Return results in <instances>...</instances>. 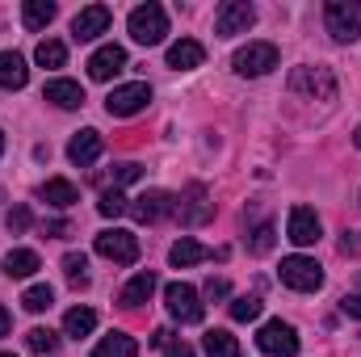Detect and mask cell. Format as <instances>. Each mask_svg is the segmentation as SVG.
<instances>
[{
	"label": "cell",
	"mask_w": 361,
	"mask_h": 357,
	"mask_svg": "<svg viewBox=\"0 0 361 357\" xmlns=\"http://www.w3.org/2000/svg\"><path fill=\"white\" fill-rule=\"evenodd\" d=\"M92 357H139V345H135V337H126V332H109V337L97 341Z\"/></svg>",
	"instance_id": "obj_23"
},
{
	"label": "cell",
	"mask_w": 361,
	"mask_h": 357,
	"mask_svg": "<svg viewBox=\"0 0 361 357\" xmlns=\"http://www.w3.org/2000/svg\"><path fill=\"white\" fill-rule=\"evenodd\" d=\"M202 349H206V357H244L240 353V341H235L227 328H210V332L202 337Z\"/></svg>",
	"instance_id": "obj_22"
},
{
	"label": "cell",
	"mask_w": 361,
	"mask_h": 357,
	"mask_svg": "<svg viewBox=\"0 0 361 357\" xmlns=\"http://www.w3.org/2000/svg\"><path fill=\"white\" fill-rule=\"evenodd\" d=\"M126 210H130L135 223H160V219H169V214L180 210V198L169 193V189H147V193H139Z\"/></svg>",
	"instance_id": "obj_4"
},
{
	"label": "cell",
	"mask_w": 361,
	"mask_h": 357,
	"mask_svg": "<svg viewBox=\"0 0 361 357\" xmlns=\"http://www.w3.org/2000/svg\"><path fill=\"white\" fill-rule=\"evenodd\" d=\"M164 303H169V315L180 320V324H202V315H206L202 294H197L189 282H173V286L164 290Z\"/></svg>",
	"instance_id": "obj_6"
},
{
	"label": "cell",
	"mask_w": 361,
	"mask_h": 357,
	"mask_svg": "<svg viewBox=\"0 0 361 357\" xmlns=\"http://www.w3.org/2000/svg\"><path fill=\"white\" fill-rule=\"evenodd\" d=\"M353 143H357V152H361V126H357V135H353Z\"/></svg>",
	"instance_id": "obj_43"
},
{
	"label": "cell",
	"mask_w": 361,
	"mask_h": 357,
	"mask_svg": "<svg viewBox=\"0 0 361 357\" xmlns=\"http://www.w3.org/2000/svg\"><path fill=\"white\" fill-rule=\"evenodd\" d=\"M92 328H97V311H92V307H72V311L63 315V332H68V337H76V341H80V337H89Z\"/></svg>",
	"instance_id": "obj_27"
},
{
	"label": "cell",
	"mask_w": 361,
	"mask_h": 357,
	"mask_svg": "<svg viewBox=\"0 0 361 357\" xmlns=\"http://www.w3.org/2000/svg\"><path fill=\"white\" fill-rule=\"evenodd\" d=\"M42 97H47L51 105H59V109H80V105H85V89H80L76 80H51Z\"/></svg>",
	"instance_id": "obj_20"
},
{
	"label": "cell",
	"mask_w": 361,
	"mask_h": 357,
	"mask_svg": "<svg viewBox=\"0 0 361 357\" xmlns=\"http://www.w3.org/2000/svg\"><path fill=\"white\" fill-rule=\"evenodd\" d=\"M277 277H281V286H290L298 294H315L324 286V269L315 265L311 257H286L281 269H277Z\"/></svg>",
	"instance_id": "obj_5"
},
{
	"label": "cell",
	"mask_w": 361,
	"mask_h": 357,
	"mask_svg": "<svg viewBox=\"0 0 361 357\" xmlns=\"http://www.w3.org/2000/svg\"><path fill=\"white\" fill-rule=\"evenodd\" d=\"M214 253L206 248V244H197V240H189V236H180L177 244H173V253H169V261L177 269H189V265H197V261H210Z\"/></svg>",
	"instance_id": "obj_21"
},
{
	"label": "cell",
	"mask_w": 361,
	"mask_h": 357,
	"mask_svg": "<svg viewBox=\"0 0 361 357\" xmlns=\"http://www.w3.org/2000/svg\"><path fill=\"white\" fill-rule=\"evenodd\" d=\"M231 68H235L240 76H265V72L277 68V47H273V42H248V47L235 51Z\"/></svg>",
	"instance_id": "obj_8"
},
{
	"label": "cell",
	"mask_w": 361,
	"mask_h": 357,
	"mask_svg": "<svg viewBox=\"0 0 361 357\" xmlns=\"http://www.w3.org/2000/svg\"><path fill=\"white\" fill-rule=\"evenodd\" d=\"M341 311L353 315V320H361V294H345V298H341Z\"/></svg>",
	"instance_id": "obj_38"
},
{
	"label": "cell",
	"mask_w": 361,
	"mask_h": 357,
	"mask_svg": "<svg viewBox=\"0 0 361 357\" xmlns=\"http://www.w3.org/2000/svg\"><path fill=\"white\" fill-rule=\"evenodd\" d=\"M38 198H42L47 206H59V210H68V206H76V202H80V189H76L72 181H63V177H51L42 189H38Z\"/></svg>",
	"instance_id": "obj_17"
},
{
	"label": "cell",
	"mask_w": 361,
	"mask_h": 357,
	"mask_svg": "<svg viewBox=\"0 0 361 357\" xmlns=\"http://www.w3.org/2000/svg\"><path fill=\"white\" fill-rule=\"evenodd\" d=\"M257 345H261V353H269V357H298V332L286 320H269L257 332Z\"/></svg>",
	"instance_id": "obj_9"
},
{
	"label": "cell",
	"mask_w": 361,
	"mask_h": 357,
	"mask_svg": "<svg viewBox=\"0 0 361 357\" xmlns=\"http://www.w3.org/2000/svg\"><path fill=\"white\" fill-rule=\"evenodd\" d=\"M290 92L311 97V101H336V76H332V68H294Z\"/></svg>",
	"instance_id": "obj_3"
},
{
	"label": "cell",
	"mask_w": 361,
	"mask_h": 357,
	"mask_svg": "<svg viewBox=\"0 0 361 357\" xmlns=\"http://www.w3.org/2000/svg\"><path fill=\"white\" fill-rule=\"evenodd\" d=\"M101 135L97 131H80V135H72V143H68V160L72 164H80V169H89V164H97V156H101Z\"/></svg>",
	"instance_id": "obj_15"
},
{
	"label": "cell",
	"mask_w": 361,
	"mask_h": 357,
	"mask_svg": "<svg viewBox=\"0 0 361 357\" xmlns=\"http://www.w3.org/2000/svg\"><path fill=\"white\" fill-rule=\"evenodd\" d=\"M164 357H197V353H193L185 341H177V345H169V349H164Z\"/></svg>",
	"instance_id": "obj_41"
},
{
	"label": "cell",
	"mask_w": 361,
	"mask_h": 357,
	"mask_svg": "<svg viewBox=\"0 0 361 357\" xmlns=\"http://www.w3.org/2000/svg\"><path fill=\"white\" fill-rule=\"evenodd\" d=\"M42 231H47V236H72V227H68L63 219H51V223H47Z\"/></svg>",
	"instance_id": "obj_40"
},
{
	"label": "cell",
	"mask_w": 361,
	"mask_h": 357,
	"mask_svg": "<svg viewBox=\"0 0 361 357\" xmlns=\"http://www.w3.org/2000/svg\"><path fill=\"white\" fill-rule=\"evenodd\" d=\"M152 345H156V349H169V345H177V337H173L169 328H156V332H152Z\"/></svg>",
	"instance_id": "obj_39"
},
{
	"label": "cell",
	"mask_w": 361,
	"mask_h": 357,
	"mask_svg": "<svg viewBox=\"0 0 361 357\" xmlns=\"http://www.w3.org/2000/svg\"><path fill=\"white\" fill-rule=\"evenodd\" d=\"M92 248H97V257H105V261H118V265H135V261H139V240H135L130 231H122V227H114V231H101Z\"/></svg>",
	"instance_id": "obj_7"
},
{
	"label": "cell",
	"mask_w": 361,
	"mask_h": 357,
	"mask_svg": "<svg viewBox=\"0 0 361 357\" xmlns=\"http://www.w3.org/2000/svg\"><path fill=\"white\" fill-rule=\"evenodd\" d=\"M0 152H4V131H0Z\"/></svg>",
	"instance_id": "obj_44"
},
{
	"label": "cell",
	"mask_w": 361,
	"mask_h": 357,
	"mask_svg": "<svg viewBox=\"0 0 361 357\" xmlns=\"http://www.w3.org/2000/svg\"><path fill=\"white\" fill-rule=\"evenodd\" d=\"M257 21V8L248 0H223L214 13V34L231 38V34H248V25Z\"/></svg>",
	"instance_id": "obj_10"
},
{
	"label": "cell",
	"mask_w": 361,
	"mask_h": 357,
	"mask_svg": "<svg viewBox=\"0 0 361 357\" xmlns=\"http://www.w3.org/2000/svg\"><path fill=\"white\" fill-rule=\"evenodd\" d=\"M59 341H63V337H59V332H51V328H30V332H25V345H30L34 353H55V349H59Z\"/></svg>",
	"instance_id": "obj_30"
},
{
	"label": "cell",
	"mask_w": 361,
	"mask_h": 357,
	"mask_svg": "<svg viewBox=\"0 0 361 357\" xmlns=\"http://www.w3.org/2000/svg\"><path fill=\"white\" fill-rule=\"evenodd\" d=\"M0 357H13V353H0Z\"/></svg>",
	"instance_id": "obj_45"
},
{
	"label": "cell",
	"mask_w": 361,
	"mask_h": 357,
	"mask_svg": "<svg viewBox=\"0 0 361 357\" xmlns=\"http://www.w3.org/2000/svg\"><path fill=\"white\" fill-rule=\"evenodd\" d=\"M126 30H130V38H135V42L156 47V42H164V34H169V13H164L156 0H147V4H139V8L130 13Z\"/></svg>",
	"instance_id": "obj_1"
},
{
	"label": "cell",
	"mask_w": 361,
	"mask_h": 357,
	"mask_svg": "<svg viewBox=\"0 0 361 357\" xmlns=\"http://www.w3.org/2000/svg\"><path fill=\"white\" fill-rule=\"evenodd\" d=\"M30 223H34V214H30V206H13V210L4 214V227H8L13 236H21V231H30Z\"/></svg>",
	"instance_id": "obj_33"
},
{
	"label": "cell",
	"mask_w": 361,
	"mask_h": 357,
	"mask_svg": "<svg viewBox=\"0 0 361 357\" xmlns=\"http://www.w3.org/2000/svg\"><path fill=\"white\" fill-rule=\"evenodd\" d=\"M257 315H261V298H248V294H244V298L231 303V320L248 324V320H257Z\"/></svg>",
	"instance_id": "obj_34"
},
{
	"label": "cell",
	"mask_w": 361,
	"mask_h": 357,
	"mask_svg": "<svg viewBox=\"0 0 361 357\" xmlns=\"http://www.w3.org/2000/svg\"><path fill=\"white\" fill-rule=\"evenodd\" d=\"M152 290H156V273H152V269H143V273H135V277L122 286L118 303H122V307H139V303H147V298H152Z\"/></svg>",
	"instance_id": "obj_18"
},
{
	"label": "cell",
	"mask_w": 361,
	"mask_h": 357,
	"mask_svg": "<svg viewBox=\"0 0 361 357\" xmlns=\"http://www.w3.org/2000/svg\"><path fill=\"white\" fill-rule=\"evenodd\" d=\"M319 231H324V227H319V214H315L311 206H294V210H290V219H286V236H290L298 248H311V244L319 240Z\"/></svg>",
	"instance_id": "obj_13"
},
{
	"label": "cell",
	"mask_w": 361,
	"mask_h": 357,
	"mask_svg": "<svg viewBox=\"0 0 361 357\" xmlns=\"http://www.w3.org/2000/svg\"><path fill=\"white\" fill-rule=\"evenodd\" d=\"M13 332V315H8V307H0V337H8Z\"/></svg>",
	"instance_id": "obj_42"
},
{
	"label": "cell",
	"mask_w": 361,
	"mask_h": 357,
	"mask_svg": "<svg viewBox=\"0 0 361 357\" xmlns=\"http://www.w3.org/2000/svg\"><path fill=\"white\" fill-rule=\"evenodd\" d=\"M139 177H143L139 164H118V169H114V189H118V185H130V181H139Z\"/></svg>",
	"instance_id": "obj_36"
},
{
	"label": "cell",
	"mask_w": 361,
	"mask_h": 357,
	"mask_svg": "<svg viewBox=\"0 0 361 357\" xmlns=\"http://www.w3.org/2000/svg\"><path fill=\"white\" fill-rule=\"evenodd\" d=\"M202 59H206V51H202V42H193V38H180V42L169 47V68H177V72L202 68Z\"/></svg>",
	"instance_id": "obj_16"
},
{
	"label": "cell",
	"mask_w": 361,
	"mask_h": 357,
	"mask_svg": "<svg viewBox=\"0 0 361 357\" xmlns=\"http://www.w3.org/2000/svg\"><path fill=\"white\" fill-rule=\"evenodd\" d=\"M122 68H126V51H122L118 42H109V47H101V51L89 55V76L92 80H114Z\"/></svg>",
	"instance_id": "obj_14"
},
{
	"label": "cell",
	"mask_w": 361,
	"mask_h": 357,
	"mask_svg": "<svg viewBox=\"0 0 361 357\" xmlns=\"http://www.w3.org/2000/svg\"><path fill=\"white\" fill-rule=\"evenodd\" d=\"M42 261H38V253L34 248H13L8 257H4V273L8 277H30V273H38Z\"/></svg>",
	"instance_id": "obj_24"
},
{
	"label": "cell",
	"mask_w": 361,
	"mask_h": 357,
	"mask_svg": "<svg viewBox=\"0 0 361 357\" xmlns=\"http://www.w3.org/2000/svg\"><path fill=\"white\" fill-rule=\"evenodd\" d=\"M248 248H252L257 257H265V253H269V248H273V223H261V227L252 231V244H248Z\"/></svg>",
	"instance_id": "obj_35"
},
{
	"label": "cell",
	"mask_w": 361,
	"mask_h": 357,
	"mask_svg": "<svg viewBox=\"0 0 361 357\" xmlns=\"http://www.w3.org/2000/svg\"><path fill=\"white\" fill-rule=\"evenodd\" d=\"M210 214H214V206L206 202V189H202V185H189V206L180 210V219H185L189 227H197V223H206Z\"/></svg>",
	"instance_id": "obj_25"
},
{
	"label": "cell",
	"mask_w": 361,
	"mask_h": 357,
	"mask_svg": "<svg viewBox=\"0 0 361 357\" xmlns=\"http://www.w3.org/2000/svg\"><path fill=\"white\" fill-rule=\"evenodd\" d=\"M21 21H25V30H47V25L55 21V4H51V0H25Z\"/></svg>",
	"instance_id": "obj_26"
},
{
	"label": "cell",
	"mask_w": 361,
	"mask_h": 357,
	"mask_svg": "<svg viewBox=\"0 0 361 357\" xmlns=\"http://www.w3.org/2000/svg\"><path fill=\"white\" fill-rule=\"evenodd\" d=\"M109 4H89V8H80L76 17H72V38L76 42H92V38H101L105 30H109Z\"/></svg>",
	"instance_id": "obj_12"
},
{
	"label": "cell",
	"mask_w": 361,
	"mask_h": 357,
	"mask_svg": "<svg viewBox=\"0 0 361 357\" xmlns=\"http://www.w3.org/2000/svg\"><path fill=\"white\" fill-rule=\"evenodd\" d=\"M324 25L336 42H357L361 38V4L357 0H328Z\"/></svg>",
	"instance_id": "obj_2"
},
{
	"label": "cell",
	"mask_w": 361,
	"mask_h": 357,
	"mask_svg": "<svg viewBox=\"0 0 361 357\" xmlns=\"http://www.w3.org/2000/svg\"><path fill=\"white\" fill-rule=\"evenodd\" d=\"M85 269H89V257H85V253H68V257H63V273H68L72 286H89V273H85Z\"/></svg>",
	"instance_id": "obj_31"
},
{
	"label": "cell",
	"mask_w": 361,
	"mask_h": 357,
	"mask_svg": "<svg viewBox=\"0 0 361 357\" xmlns=\"http://www.w3.org/2000/svg\"><path fill=\"white\" fill-rule=\"evenodd\" d=\"M51 303H55V290H51V286H30V290L21 294V307H25V311H34V315L51 311Z\"/></svg>",
	"instance_id": "obj_29"
},
{
	"label": "cell",
	"mask_w": 361,
	"mask_h": 357,
	"mask_svg": "<svg viewBox=\"0 0 361 357\" xmlns=\"http://www.w3.org/2000/svg\"><path fill=\"white\" fill-rule=\"evenodd\" d=\"M30 68L17 51H0V89H25Z\"/></svg>",
	"instance_id": "obj_19"
},
{
	"label": "cell",
	"mask_w": 361,
	"mask_h": 357,
	"mask_svg": "<svg viewBox=\"0 0 361 357\" xmlns=\"http://www.w3.org/2000/svg\"><path fill=\"white\" fill-rule=\"evenodd\" d=\"M227 294H231V286H227L223 277H210V282H206V298H227Z\"/></svg>",
	"instance_id": "obj_37"
},
{
	"label": "cell",
	"mask_w": 361,
	"mask_h": 357,
	"mask_svg": "<svg viewBox=\"0 0 361 357\" xmlns=\"http://www.w3.org/2000/svg\"><path fill=\"white\" fill-rule=\"evenodd\" d=\"M147 101H152V89H147L143 80H130V85H122V89H114L105 97V109H109L114 118H130V114L147 109Z\"/></svg>",
	"instance_id": "obj_11"
},
{
	"label": "cell",
	"mask_w": 361,
	"mask_h": 357,
	"mask_svg": "<svg viewBox=\"0 0 361 357\" xmlns=\"http://www.w3.org/2000/svg\"><path fill=\"white\" fill-rule=\"evenodd\" d=\"M126 206H130V202H126V198H122L118 189H105V193H101V202H97V210H101L105 219H118V214H122Z\"/></svg>",
	"instance_id": "obj_32"
},
{
	"label": "cell",
	"mask_w": 361,
	"mask_h": 357,
	"mask_svg": "<svg viewBox=\"0 0 361 357\" xmlns=\"http://www.w3.org/2000/svg\"><path fill=\"white\" fill-rule=\"evenodd\" d=\"M34 59H38L42 68H63V63H68V47L55 42V38H42L38 51H34Z\"/></svg>",
	"instance_id": "obj_28"
}]
</instances>
